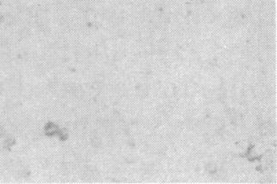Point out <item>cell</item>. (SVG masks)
Instances as JSON below:
<instances>
[{
  "instance_id": "2",
  "label": "cell",
  "mask_w": 277,
  "mask_h": 184,
  "mask_svg": "<svg viewBox=\"0 0 277 184\" xmlns=\"http://www.w3.org/2000/svg\"><path fill=\"white\" fill-rule=\"evenodd\" d=\"M91 143H92V145H93L94 147H99V146L101 145V140H100L99 137H98L97 135H94V136L92 137V138H91Z\"/></svg>"
},
{
  "instance_id": "1",
  "label": "cell",
  "mask_w": 277,
  "mask_h": 184,
  "mask_svg": "<svg viewBox=\"0 0 277 184\" xmlns=\"http://www.w3.org/2000/svg\"><path fill=\"white\" fill-rule=\"evenodd\" d=\"M59 127L56 124L53 122H49L46 126H45V128H44V132H45V134L47 136H54L55 134H57L59 133Z\"/></svg>"
},
{
  "instance_id": "5",
  "label": "cell",
  "mask_w": 277,
  "mask_h": 184,
  "mask_svg": "<svg viewBox=\"0 0 277 184\" xmlns=\"http://www.w3.org/2000/svg\"><path fill=\"white\" fill-rule=\"evenodd\" d=\"M4 133H5V130H4V128L2 126H0V138L4 137Z\"/></svg>"
},
{
  "instance_id": "3",
  "label": "cell",
  "mask_w": 277,
  "mask_h": 184,
  "mask_svg": "<svg viewBox=\"0 0 277 184\" xmlns=\"http://www.w3.org/2000/svg\"><path fill=\"white\" fill-rule=\"evenodd\" d=\"M14 142H15V140L12 137H8V138H6L5 141H4V145L6 146H11L14 144Z\"/></svg>"
},
{
  "instance_id": "4",
  "label": "cell",
  "mask_w": 277,
  "mask_h": 184,
  "mask_svg": "<svg viewBox=\"0 0 277 184\" xmlns=\"http://www.w3.org/2000/svg\"><path fill=\"white\" fill-rule=\"evenodd\" d=\"M60 138H62V139H66L67 137V132L66 129H62V130H59V133H58Z\"/></svg>"
}]
</instances>
